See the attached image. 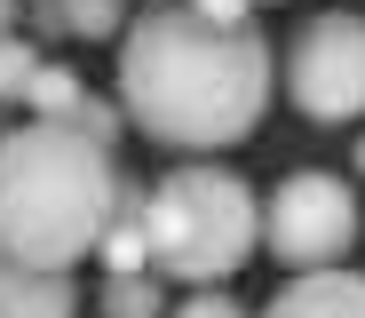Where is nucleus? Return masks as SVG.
<instances>
[{"label": "nucleus", "mask_w": 365, "mask_h": 318, "mask_svg": "<svg viewBox=\"0 0 365 318\" xmlns=\"http://www.w3.org/2000/svg\"><path fill=\"white\" fill-rule=\"evenodd\" d=\"M278 56L255 24H215L199 9H151L119 48V104L135 136L167 151H222L270 111Z\"/></svg>", "instance_id": "nucleus-1"}, {"label": "nucleus", "mask_w": 365, "mask_h": 318, "mask_svg": "<svg viewBox=\"0 0 365 318\" xmlns=\"http://www.w3.org/2000/svg\"><path fill=\"white\" fill-rule=\"evenodd\" d=\"M119 223V167L111 144L64 119H32L0 136V247L16 263L72 271Z\"/></svg>", "instance_id": "nucleus-2"}, {"label": "nucleus", "mask_w": 365, "mask_h": 318, "mask_svg": "<svg viewBox=\"0 0 365 318\" xmlns=\"http://www.w3.org/2000/svg\"><path fill=\"white\" fill-rule=\"evenodd\" d=\"M143 231H151V271L182 279V287H215L255 254L262 239V207L230 167H175L167 183H151L143 199Z\"/></svg>", "instance_id": "nucleus-3"}, {"label": "nucleus", "mask_w": 365, "mask_h": 318, "mask_svg": "<svg viewBox=\"0 0 365 318\" xmlns=\"http://www.w3.org/2000/svg\"><path fill=\"white\" fill-rule=\"evenodd\" d=\"M286 96L302 119L341 127L365 111V16H310L286 48Z\"/></svg>", "instance_id": "nucleus-4"}, {"label": "nucleus", "mask_w": 365, "mask_h": 318, "mask_svg": "<svg viewBox=\"0 0 365 318\" xmlns=\"http://www.w3.org/2000/svg\"><path fill=\"white\" fill-rule=\"evenodd\" d=\"M349 239H357V199H349L341 175L302 167V175H286L270 199H262V247L278 254V263H294V271L341 263Z\"/></svg>", "instance_id": "nucleus-5"}, {"label": "nucleus", "mask_w": 365, "mask_h": 318, "mask_svg": "<svg viewBox=\"0 0 365 318\" xmlns=\"http://www.w3.org/2000/svg\"><path fill=\"white\" fill-rule=\"evenodd\" d=\"M0 318H80V287H72V271L16 263V254L0 247Z\"/></svg>", "instance_id": "nucleus-6"}, {"label": "nucleus", "mask_w": 365, "mask_h": 318, "mask_svg": "<svg viewBox=\"0 0 365 318\" xmlns=\"http://www.w3.org/2000/svg\"><path fill=\"white\" fill-rule=\"evenodd\" d=\"M40 119H64V127H80V136H96V144H111L119 136V104L111 96H88L72 72H64V64H48V72L32 80V96H24Z\"/></svg>", "instance_id": "nucleus-7"}, {"label": "nucleus", "mask_w": 365, "mask_h": 318, "mask_svg": "<svg viewBox=\"0 0 365 318\" xmlns=\"http://www.w3.org/2000/svg\"><path fill=\"white\" fill-rule=\"evenodd\" d=\"M262 318H365V279L357 271H302L294 287H278L270 294V310Z\"/></svg>", "instance_id": "nucleus-8"}, {"label": "nucleus", "mask_w": 365, "mask_h": 318, "mask_svg": "<svg viewBox=\"0 0 365 318\" xmlns=\"http://www.w3.org/2000/svg\"><path fill=\"white\" fill-rule=\"evenodd\" d=\"M103 318H159V279L151 271H111L103 279Z\"/></svg>", "instance_id": "nucleus-9"}, {"label": "nucleus", "mask_w": 365, "mask_h": 318, "mask_svg": "<svg viewBox=\"0 0 365 318\" xmlns=\"http://www.w3.org/2000/svg\"><path fill=\"white\" fill-rule=\"evenodd\" d=\"M40 72H48V64H40V48H32V40H16V32L0 40V104H24Z\"/></svg>", "instance_id": "nucleus-10"}, {"label": "nucleus", "mask_w": 365, "mask_h": 318, "mask_svg": "<svg viewBox=\"0 0 365 318\" xmlns=\"http://www.w3.org/2000/svg\"><path fill=\"white\" fill-rule=\"evenodd\" d=\"M103 263H111V271H151V231H143V215H119V223L103 231Z\"/></svg>", "instance_id": "nucleus-11"}, {"label": "nucleus", "mask_w": 365, "mask_h": 318, "mask_svg": "<svg viewBox=\"0 0 365 318\" xmlns=\"http://www.w3.org/2000/svg\"><path fill=\"white\" fill-rule=\"evenodd\" d=\"M56 24L72 40H111L119 32V0H56Z\"/></svg>", "instance_id": "nucleus-12"}, {"label": "nucleus", "mask_w": 365, "mask_h": 318, "mask_svg": "<svg viewBox=\"0 0 365 318\" xmlns=\"http://www.w3.org/2000/svg\"><path fill=\"white\" fill-rule=\"evenodd\" d=\"M182 318H247V310H238L230 294H215V287H199L191 302H182Z\"/></svg>", "instance_id": "nucleus-13"}, {"label": "nucleus", "mask_w": 365, "mask_h": 318, "mask_svg": "<svg viewBox=\"0 0 365 318\" xmlns=\"http://www.w3.org/2000/svg\"><path fill=\"white\" fill-rule=\"evenodd\" d=\"M199 16H215V24H247V0H191Z\"/></svg>", "instance_id": "nucleus-14"}, {"label": "nucleus", "mask_w": 365, "mask_h": 318, "mask_svg": "<svg viewBox=\"0 0 365 318\" xmlns=\"http://www.w3.org/2000/svg\"><path fill=\"white\" fill-rule=\"evenodd\" d=\"M24 16V0H0V40H9V24Z\"/></svg>", "instance_id": "nucleus-15"}, {"label": "nucleus", "mask_w": 365, "mask_h": 318, "mask_svg": "<svg viewBox=\"0 0 365 318\" xmlns=\"http://www.w3.org/2000/svg\"><path fill=\"white\" fill-rule=\"evenodd\" d=\"M357 167H365V136H357Z\"/></svg>", "instance_id": "nucleus-16"}]
</instances>
